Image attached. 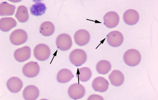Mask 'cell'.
<instances>
[{
  "mask_svg": "<svg viewBox=\"0 0 158 100\" xmlns=\"http://www.w3.org/2000/svg\"><path fill=\"white\" fill-rule=\"evenodd\" d=\"M39 94V90L36 86L30 85L24 88L23 91V97L26 100H35L38 98Z\"/></svg>",
  "mask_w": 158,
  "mask_h": 100,
  "instance_id": "obj_15",
  "label": "cell"
},
{
  "mask_svg": "<svg viewBox=\"0 0 158 100\" xmlns=\"http://www.w3.org/2000/svg\"><path fill=\"white\" fill-rule=\"evenodd\" d=\"M7 88L12 93H16L20 92L23 88V82L17 77H12L6 83Z\"/></svg>",
  "mask_w": 158,
  "mask_h": 100,
  "instance_id": "obj_14",
  "label": "cell"
},
{
  "mask_svg": "<svg viewBox=\"0 0 158 100\" xmlns=\"http://www.w3.org/2000/svg\"><path fill=\"white\" fill-rule=\"evenodd\" d=\"M14 56L19 62H23L27 61L31 57V48L29 47L25 46L15 50Z\"/></svg>",
  "mask_w": 158,
  "mask_h": 100,
  "instance_id": "obj_11",
  "label": "cell"
},
{
  "mask_svg": "<svg viewBox=\"0 0 158 100\" xmlns=\"http://www.w3.org/2000/svg\"><path fill=\"white\" fill-rule=\"evenodd\" d=\"M47 7L44 4L38 2L34 4L30 8L31 15L34 16H41L45 13Z\"/></svg>",
  "mask_w": 158,
  "mask_h": 100,
  "instance_id": "obj_21",
  "label": "cell"
},
{
  "mask_svg": "<svg viewBox=\"0 0 158 100\" xmlns=\"http://www.w3.org/2000/svg\"><path fill=\"white\" fill-rule=\"evenodd\" d=\"M123 60L125 63L128 66L134 67L140 63L141 60V56L138 50L130 49L125 52Z\"/></svg>",
  "mask_w": 158,
  "mask_h": 100,
  "instance_id": "obj_1",
  "label": "cell"
},
{
  "mask_svg": "<svg viewBox=\"0 0 158 100\" xmlns=\"http://www.w3.org/2000/svg\"><path fill=\"white\" fill-rule=\"evenodd\" d=\"M103 20L104 25L109 29H112L118 25L120 18L117 13L111 11L104 15Z\"/></svg>",
  "mask_w": 158,
  "mask_h": 100,
  "instance_id": "obj_9",
  "label": "cell"
},
{
  "mask_svg": "<svg viewBox=\"0 0 158 100\" xmlns=\"http://www.w3.org/2000/svg\"><path fill=\"white\" fill-rule=\"evenodd\" d=\"M55 31V27L51 22H43L40 27V32L45 36H50L53 34Z\"/></svg>",
  "mask_w": 158,
  "mask_h": 100,
  "instance_id": "obj_20",
  "label": "cell"
},
{
  "mask_svg": "<svg viewBox=\"0 0 158 100\" xmlns=\"http://www.w3.org/2000/svg\"><path fill=\"white\" fill-rule=\"evenodd\" d=\"M123 18L127 24L134 25L138 22L140 16L137 11L133 9H130L124 12Z\"/></svg>",
  "mask_w": 158,
  "mask_h": 100,
  "instance_id": "obj_12",
  "label": "cell"
},
{
  "mask_svg": "<svg viewBox=\"0 0 158 100\" xmlns=\"http://www.w3.org/2000/svg\"><path fill=\"white\" fill-rule=\"evenodd\" d=\"M40 70L39 65L36 62H30L27 63L22 69V72L25 77L32 78L36 77L39 74Z\"/></svg>",
  "mask_w": 158,
  "mask_h": 100,
  "instance_id": "obj_8",
  "label": "cell"
},
{
  "mask_svg": "<svg viewBox=\"0 0 158 100\" xmlns=\"http://www.w3.org/2000/svg\"><path fill=\"white\" fill-rule=\"evenodd\" d=\"M27 33L25 31L22 29H18L11 33L10 39L12 44L20 45L27 42Z\"/></svg>",
  "mask_w": 158,
  "mask_h": 100,
  "instance_id": "obj_4",
  "label": "cell"
},
{
  "mask_svg": "<svg viewBox=\"0 0 158 100\" xmlns=\"http://www.w3.org/2000/svg\"><path fill=\"white\" fill-rule=\"evenodd\" d=\"M70 62L76 66H80L87 60V55L84 50L75 49L71 52L69 56Z\"/></svg>",
  "mask_w": 158,
  "mask_h": 100,
  "instance_id": "obj_2",
  "label": "cell"
},
{
  "mask_svg": "<svg viewBox=\"0 0 158 100\" xmlns=\"http://www.w3.org/2000/svg\"><path fill=\"white\" fill-rule=\"evenodd\" d=\"M109 84L108 81L103 77H98L92 82V88L95 91L105 92L108 90Z\"/></svg>",
  "mask_w": 158,
  "mask_h": 100,
  "instance_id": "obj_13",
  "label": "cell"
},
{
  "mask_svg": "<svg viewBox=\"0 0 158 100\" xmlns=\"http://www.w3.org/2000/svg\"><path fill=\"white\" fill-rule=\"evenodd\" d=\"M56 45L59 50L62 51H68L72 47V39L68 34H60L56 39Z\"/></svg>",
  "mask_w": 158,
  "mask_h": 100,
  "instance_id": "obj_5",
  "label": "cell"
},
{
  "mask_svg": "<svg viewBox=\"0 0 158 100\" xmlns=\"http://www.w3.org/2000/svg\"><path fill=\"white\" fill-rule=\"evenodd\" d=\"M51 54L49 47L45 44H40L34 49V56L39 61H44L49 59Z\"/></svg>",
  "mask_w": 158,
  "mask_h": 100,
  "instance_id": "obj_3",
  "label": "cell"
},
{
  "mask_svg": "<svg viewBox=\"0 0 158 100\" xmlns=\"http://www.w3.org/2000/svg\"><path fill=\"white\" fill-rule=\"evenodd\" d=\"M16 21L12 18H2L0 20V29L3 32H9L16 26Z\"/></svg>",
  "mask_w": 158,
  "mask_h": 100,
  "instance_id": "obj_17",
  "label": "cell"
},
{
  "mask_svg": "<svg viewBox=\"0 0 158 100\" xmlns=\"http://www.w3.org/2000/svg\"><path fill=\"white\" fill-rule=\"evenodd\" d=\"M85 90L82 85L74 83L70 86L68 89L69 97L73 100H78L85 96Z\"/></svg>",
  "mask_w": 158,
  "mask_h": 100,
  "instance_id": "obj_7",
  "label": "cell"
},
{
  "mask_svg": "<svg viewBox=\"0 0 158 100\" xmlns=\"http://www.w3.org/2000/svg\"><path fill=\"white\" fill-rule=\"evenodd\" d=\"M73 77V74L70 70L63 69L58 72L56 80L60 83H66L71 80Z\"/></svg>",
  "mask_w": 158,
  "mask_h": 100,
  "instance_id": "obj_18",
  "label": "cell"
},
{
  "mask_svg": "<svg viewBox=\"0 0 158 100\" xmlns=\"http://www.w3.org/2000/svg\"><path fill=\"white\" fill-rule=\"evenodd\" d=\"M109 79L111 83L115 86L121 85L124 81L123 74L118 70H113L110 74Z\"/></svg>",
  "mask_w": 158,
  "mask_h": 100,
  "instance_id": "obj_16",
  "label": "cell"
},
{
  "mask_svg": "<svg viewBox=\"0 0 158 100\" xmlns=\"http://www.w3.org/2000/svg\"><path fill=\"white\" fill-rule=\"evenodd\" d=\"M106 40L111 47L117 48L121 45L123 42L124 38L120 32L114 31L107 35Z\"/></svg>",
  "mask_w": 158,
  "mask_h": 100,
  "instance_id": "obj_6",
  "label": "cell"
},
{
  "mask_svg": "<svg viewBox=\"0 0 158 100\" xmlns=\"http://www.w3.org/2000/svg\"><path fill=\"white\" fill-rule=\"evenodd\" d=\"M74 39L77 44L80 47L85 46L90 41V33L85 30H80L76 32Z\"/></svg>",
  "mask_w": 158,
  "mask_h": 100,
  "instance_id": "obj_10",
  "label": "cell"
},
{
  "mask_svg": "<svg viewBox=\"0 0 158 100\" xmlns=\"http://www.w3.org/2000/svg\"><path fill=\"white\" fill-rule=\"evenodd\" d=\"M17 20L20 22L24 23L29 20V15L28 10L26 6H19L15 15Z\"/></svg>",
  "mask_w": 158,
  "mask_h": 100,
  "instance_id": "obj_22",
  "label": "cell"
},
{
  "mask_svg": "<svg viewBox=\"0 0 158 100\" xmlns=\"http://www.w3.org/2000/svg\"><path fill=\"white\" fill-rule=\"evenodd\" d=\"M15 11V6L8 3L7 2H2L0 4V15L1 16H11L14 15Z\"/></svg>",
  "mask_w": 158,
  "mask_h": 100,
  "instance_id": "obj_19",
  "label": "cell"
},
{
  "mask_svg": "<svg viewBox=\"0 0 158 100\" xmlns=\"http://www.w3.org/2000/svg\"><path fill=\"white\" fill-rule=\"evenodd\" d=\"M96 69L99 74L105 75L108 74L111 69V65L109 61L102 60L98 63Z\"/></svg>",
  "mask_w": 158,
  "mask_h": 100,
  "instance_id": "obj_23",
  "label": "cell"
},
{
  "mask_svg": "<svg viewBox=\"0 0 158 100\" xmlns=\"http://www.w3.org/2000/svg\"><path fill=\"white\" fill-rule=\"evenodd\" d=\"M88 100H103L104 98H103L102 97L99 95L93 94L91 95L88 98Z\"/></svg>",
  "mask_w": 158,
  "mask_h": 100,
  "instance_id": "obj_25",
  "label": "cell"
},
{
  "mask_svg": "<svg viewBox=\"0 0 158 100\" xmlns=\"http://www.w3.org/2000/svg\"><path fill=\"white\" fill-rule=\"evenodd\" d=\"M79 80L85 82L88 81L92 77V72L88 67H83L79 69Z\"/></svg>",
  "mask_w": 158,
  "mask_h": 100,
  "instance_id": "obj_24",
  "label": "cell"
}]
</instances>
